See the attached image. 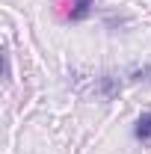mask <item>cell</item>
Masks as SVG:
<instances>
[{
    "mask_svg": "<svg viewBox=\"0 0 151 154\" xmlns=\"http://www.w3.org/2000/svg\"><path fill=\"white\" fill-rule=\"evenodd\" d=\"M92 6H95V0H71V9H68V15L65 18L68 21H86L89 15H92Z\"/></svg>",
    "mask_w": 151,
    "mask_h": 154,
    "instance_id": "6da1fadb",
    "label": "cell"
},
{
    "mask_svg": "<svg viewBox=\"0 0 151 154\" xmlns=\"http://www.w3.org/2000/svg\"><path fill=\"white\" fill-rule=\"evenodd\" d=\"M133 136L139 142H151V113H142L133 125Z\"/></svg>",
    "mask_w": 151,
    "mask_h": 154,
    "instance_id": "7a4b0ae2",
    "label": "cell"
}]
</instances>
